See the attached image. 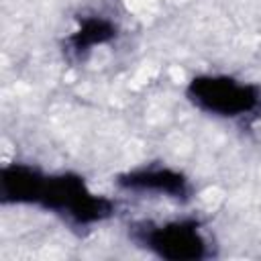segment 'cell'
<instances>
[{
    "label": "cell",
    "mask_w": 261,
    "mask_h": 261,
    "mask_svg": "<svg viewBox=\"0 0 261 261\" xmlns=\"http://www.w3.org/2000/svg\"><path fill=\"white\" fill-rule=\"evenodd\" d=\"M35 206H41L80 228L102 222L114 212V204L108 198L96 196L86 181L73 173H43L39 192L35 196Z\"/></svg>",
    "instance_id": "6da1fadb"
},
{
    "label": "cell",
    "mask_w": 261,
    "mask_h": 261,
    "mask_svg": "<svg viewBox=\"0 0 261 261\" xmlns=\"http://www.w3.org/2000/svg\"><path fill=\"white\" fill-rule=\"evenodd\" d=\"M130 239L169 261H198L210 257V243L196 218H181L169 222H137L128 230Z\"/></svg>",
    "instance_id": "7a4b0ae2"
},
{
    "label": "cell",
    "mask_w": 261,
    "mask_h": 261,
    "mask_svg": "<svg viewBox=\"0 0 261 261\" xmlns=\"http://www.w3.org/2000/svg\"><path fill=\"white\" fill-rule=\"evenodd\" d=\"M186 94L198 110L220 118L261 112V88L230 75H198L188 84Z\"/></svg>",
    "instance_id": "3957f363"
},
{
    "label": "cell",
    "mask_w": 261,
    "mask_h": 261,
    "mask_svg": "<svg viewBox=\"0 0 261 261\" xmlns=\"http://www.w3.org/2000/svg\"><path fill=\"white\" fill-rule=\"evenodd\" d=\"M116 186L126 192L137 194H159L177 202H188L192 198L190 179L169 167H141L118 175Z\"/></svg>",
    "instance_id": "277c9868"
},
{
    "label": "cell",
    "mask_w": 261,
    "mask_h": 261,
    "mask_svg": "<svg viewBox=\"0 0 261 261\" xmlns=\"http://www.w3.org/2000/svg\"><path fill=\"white\" fill-rule=\"evenodd\" d=\"M116 37V24L100 14H88L82 16L77 22V29L65 39L63 51L69 59H84L96 45H104L114 41Z\"/></svg>",
    "instance_id": "5b68a950"
}]
</instances>
